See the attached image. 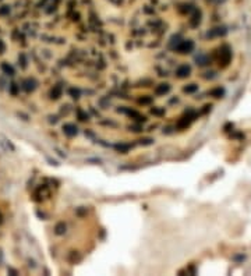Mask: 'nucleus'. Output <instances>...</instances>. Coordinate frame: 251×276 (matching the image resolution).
Instances as JSON below:
<instances>
[{
  "instance_id": "nucleus-1",
  "label": "nucleus",
  "mask_w": 251,
  "mask_h": 276,
  "mask_svg": "<svg viewBox=\"0 0 251 276\" xmlns=\"http://www.w3.org/2000/svg\"><path fill=\"white\" fill-rule=\"evenodd\" d=\"M230 59H232V50L229 49V46H222L219 49V64L222 67H226Z\"/></svg>"
},
{
  "instance_id": "nucleus-2",
  "label": "nucleus",
  "mask_w": 251,
  "mask_h": 276,
  "mask_svg": "<svg viewBox=\"0 0 251 276\" xmlns=\"http://www.w3.org/2000/svg\"><path fill=\"white\" fill-rule=\"evenodd\" d=\"M174 49H177L180 53H190V52H193V49H194V42L193 41H182Z\"/></svg>"
},
{
  "instance_id": "nucleus-3",
  "label": "nucleus",
  "mask_w": 251,
  "mask_h": 276,
  "mask_svg": "<svg viewBox=\"0 0 251 276\" xmlns=\"http://www.w3.org/2000/svg\"><path fill=\"white\" fill-rule=\"evenodd\" d=\"M190 71H191L190 66H187V64H183V66H180L179 69H177L176 74H177V77H180V78H184V77H187V75L190 74Z\"/></svg>"
},
{
  "instance_id": "nucleus-4",
  "label": "nucleus",
  "mask_w": 251,
  "mask_h": 276,
  "mask_svg": "<svg viewBox=\"0 0 251 276\" xmlns=\"http://www.w3.org/2000/svg\"><path fill=\"white\" fill-rule=\"evenodd\" d=\"M226 28H223V27H219V28H213L211 29L209 32H208V36L209 38H215V36H223V35H226Z\"/></svg>"
},
{
  "instance_id": "nucleus-5",
  "label": "nucleus",
  "mask_w": 251,
  "mask_h": 276,
  "mask_svg": "<svg viewBox=\"0 0 251 276\" xmlns=\"http://www.w3.org/2000/svg\"><path fill=\"white\" fill-rule=\"evenodd\" d=\"M63 130H64V132H66L67 135H75L77 134V127H75L74 124H64V127H63Z\"/></svg>"
},
{
  "instance_id": "nucleus-6",
  "label": "nucleus",
  "mask_w": 251,
  "mask_h": 276,
  "mask_svg": "<svg viewBox=\"0 0 251 276\" xmlns=\"http://www.w3.org/2000/svg\"><path fill=\"white\" fill-rule=\"evenodd\" d=\"M191 120H193V119H191L190 116H184V117H183V119L179 121V127H182V129L187 127V125L190 124V123H191Z\"/></svg>"
},
{
  "instance_id": "nucleus-7",
  "label": "nucleus",
  "mask_w": 251,
  "mask_h": 276,
  "mask_svg": "<svg viewBox=\"0 0 251 276\" xmlns=\"http://www.w3.org/2000/svg\"><path fill=\"white\" fill-rule=\"evenodd\" d=\"M209 94L215 98H222L223 94H225V91H223V88H215V89H212Z\"/></svg>"
},
{
  "instance_id": "nucleus-8",
  "label": "nucleus",
  "mask_w": 251,
  "mask_h": 276,
  "mask_svg": "<svg viewBox=\"0 0 251 276\" xmlns=\"http://www.w3.org/2000/svg\"><path fill=\"white\" fill-rule=\"evenodd\" d=\"M169 85H166V84H162V85H159V87L156 88V94H166V92H169Z\"/></svg>"
},
{
  "instance_id": "nucleus-9",
  "label": "nucleus",
  "mask_w": 251,
  "mask_h": 276,
  "mask_svg": "<svg viewBox=\"0 0 251 276\" xmlns=\"http://www.w3.org/2000/svg\"><path fill=\"white\" fill-rule=\"evenodd\" d=\"M198 89V85H195V84H191V85H188V87H185L184 88V91L187 92V94H191V92H195Z\"/></svg>"
},
{
  "instance_id": "nucleus-10",
  "label": "nucleus",
  "mask_w": 251,
  "mask_h": 276,
  "mask_svg": "<svg viewBox=\"0 0 251 276\" xmlns=\"http://www.w3.org/2000/svg\"><path fill=\"white\" fill-rule=\"evenodd\" d=\"M60 94H62V88L57 85V87H54L53 89H52V96H54V98H59L60 96Z\"/></svg>"
},
{
  "instance_id": "nucleus-11",
  "label": "nucleus",
  "mask_w": 251,
  "mask_h": 276,
  "mask_svg": "<svg viewBox=\"0 0 251 276\" xmlns=\"http://www.w3.org/2000/svg\"><path fill=\"white\" fill-rule=\"evenodd\" d=\"M197 62H200L201 66H205V64L208 63V59H207V57H204V56H200V57H197Z\"/></svg>"
},
{
  "instance_id": "nucleus-12",
  "label": "nucleus",
  "mask_w": 251,
  "mask_h": 276,
  "mask_svg": "<svg viewBox=\"0 0 251 276\" xmlns=\"http://www.w3.org/2000/svg\"><path fill=\"white\" fill-rule=\"evenodd\" d=\"M64 229H66V227H64V225H63V223H60V225L56 226V233H57V234H62Z\"/></svg>"
}]
</instances>
